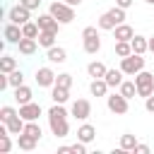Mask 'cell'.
Returning a JSON list of instances; mask_svg holds the SVG:
<instances>
[{
  "mask_svg": "<svg viewBox=\"0 0 154 154\" xmlns=\"http://www.w3.org/2000/svg\"><path fill=\"white\" fill-rule=\"evenodd\" d=\"M135 147H137V137H135V135H130V132L120 135V149H125V152H135Z\"/></svg>",
  "mask_w": 154,
  "mask_h": 154,
  "instance_id": "30",
  "label": "cell"
},
{
  "mask_svg": "<svg viewBox=\"0 0 154 154\" xmlns=\"http://www.w3.org/2000/svg\"><path fill=\"white\" fill-rule=\"evenodd\" d=\"M48 12H51L60 24H70V22H75V7H72V5H67L65 0H63V2H60V0L51 2Z\"/></svg>",
  "mask_w": 154,
  "mask_h": 154,
  "instance_id": "3",
  "label": "cell"
},
{
  "mask_svg": "<svg viewBox=\"0 0 154 154\" xmlns=\"http://www.w3.org/2000/svg\"><path fill=\"white\" fill-rule=\"evenodd\" d=\"M34 77H36V84H38V87H48V89H51V87L55 84V77H58V75L46 65V67H38Z\"/></svg>",
  "mask_w": 154,
  "mask_h": 154,
  "instance_id": "9",
  "label": "cell"
},
{
  "mask_svg": "<svg viewBox=\"0 0 154 154\" xmlns=\"http://www.w3.org/2000/svg\"><path fill=\"white\" fill-rule=\"evenodd\" d=\"M108 84H106V79L103 77H99V79H91V84H89V91H91V96H108Z\"/></svg>",
  "mask_w": 154,
  "mask_h": 154,
  "instance_id": "21",
  "label": "cell"
},
{
  "mask_svg": "<svg viewBox=\"0 0 154 154\" xmlns=\"http://www.w3.org/2000/svg\"><path fill=\"white\" fill-rule=\"evenodd\" d=\"M12 70H17V58H14V55H2V58H0V72L10 75Z\"/></svg>",
  "mask_w": 154,
  "mask_h": 154,
  "instance_id": "28",
  "label": "cell"
},
{
  "mask_svg": "<svg viewBox=\"0 0 154 154\" xmlns=\"http://www.w3.org/2000/svg\"><path fill=\"white\" fill-rule=\"evenodd\" d=\"M51 99H53V103H67V101H70V89L53 84V87H51Z\"/></svg>",
  "mask_w": 154,
  "mask_h": 154,
  "instance_id": "22",
  "label": "cell"
},
{
  "mask_svg": "<svg viewBox=\"0 0 154 154\" xmlns=\"http://www.w3.org/2000/svg\"><path fill=\"white\" fill-rule=\"evenodd\" d=\"M19 116H22L24 120H38V116H41V106L34 103V101H29V103L19 106Z\"/></svg>",
  "mask_w": 154,
  "mask_h": 154,
  "instance_id": "13",
  "label": "cell"
},
{
  "mask_svg": "<svg viewBox=\"0 0 154 154\" xmlns=\"http://www.w3.org/2000/svg\"><path fill=\"white\" fill-rule=\"evenodd\" d=\"M36 24L41 26V31H55V34H58V29H60V22H58V19H55L51 12H43V14H38Z\"/></svg>",
  "mask_w": 154,
  "mask_h": 154,
  "instance_id": "10",
  "label": "cell"
},
{
  "mask_svg": "<svg viewBox=\"0 0 154 154\" xmlns=\"http://www.w3.org/2000/svg\"><path fill=\"white\" fill-rule=\"evenodd\" d=\"M144 2H149V5H154V0H144Z\"/></svg>",
  "mask_w": 154,
  "mask_h": 154,
  "instance_id": "46",
  "label": "cell"
},
{
  "mask_svg": "<svg viewBox=\"0 0 154 154\" xmlns=\"http://www.w3.org/2000/svg\"><path fill=\"white\" fill-rule=\"evenodd\" d=\"M144 108H147V111H149V113H154V94H152V96H147V99H144Z\"/></svg>",
  "mask_w": 154,
  "mask_h": 154,
  "instance_id": "39",
  "label": "cell"
},
{
  "mask_svg": "<svg viewBox=\"0 0 154 154\" xmlns=\"http://www.w3.org/2000/svg\"><path fill=\"white\" fill-rule=\"evenodd\" d=\"M135 154H149V147H147V144H140V142H137V147H135Z\"/></svg>",
  "mask_w": 154,
  "mask_h": 154,
  "instance_id": "41",
  "label": "cell"
},
{
  "mask_svg": "<svg viewBox=\"0 0 154 154\" xmlns=\"http://www.w3.org/2000/svg\"><path fill=\"white\" fill-rule=\"evenodd\" d=\"M14 101H17L19 106H24V103L34 101V91H31V87H26V84L14 87Z\"/></svg>",
  "mask_w": 154,
  "mask_h": 154,
  "instance_id": "16",
  "label": "cell"
},
{
  "mask_svg": "<svg viewBox=\"0 0 154 154\" xmlns=\"http://www.w3.org/2000/svg\"><path fill=\"white\" fill-rule=\"evenodd\" d=\"M99 51H101V38H99V36H89V38H84V53L96 55Z\"/></svg>",
  "mask_w": 154,
  "mask_h": 154,
  "instance_id": "26",
  "label": "cell"
},
{
  "mask_svg": "<svg viewBox=\"0 0 154 154\" xmlns=\"http://www.w3.org/2000/svg\"><path fill=\"white\" fill-rule=\"evenodd\" d=\"M120 70H123L128 77H135L137 72L144 70V55H140V53H130L128 58H120Z\"/></svg>",
  "mask_w": 154,
  "mask_h": 154,
  "instance_id": "4",
  "label": "cell"
},
{
  "mask_svg": "<svg viewBox=\"0 0 154 154\" xmlns=\"http://www.w3.org/2000/svg\"><path fill=\"white\" fill-rule=\"evenodd\" d=\"M17 48H19L22 55H34L36 48H38V41L36 38H29V36H22V41L17 43Z\"/></svg>",
  "mask_w": 154,
  "mask_h": 154,
  "instance_id": "17",
  "label": "cell"
},
{
  "mask_svg": "<svg viewBox=\"0 0 154 154\" xmlns=\"http://www.w3.org/2000/svg\"><path fill=\"white\" fill-rule=\"evenodd\" d=\"M17 113H19V111H17L14 106H2V108H0V123H7V120H12Z\"/></svg>",
  "mask_w": 154,
  "mask_h": 154,
  "instance_id": "34",
  "label": "cell"
},
{
  "mask_svg": "<svg viewBox=\"0 0 154 154\" xmlns=\"http://www.w3.org/2000/svg\"><path fill=\"white\" fill-rule=\"evenodd\" d=\"M46 58H48V63L63 65V63L67 60V51H65L63 46H51V48H46Z\"/></svg>",
  "mask_w": 154,
  "mask_h": 154,
  "instance_id": "12",
  "label": "cell"
},
{
  "mask_svg": "<svg viewBox=\"0 0 154 154\" xmlns=\"http://www.w3.org/2000/svg\"><path fill=\"white\" fill-rule=\"evenodd\" d=\"M132 2H135V0H116V5H118V7H123V10L132 7Z\"/></svg>",
  "mask_w": 154,
  "mask_h": 154,
  "instance_id": "42",
  "label": "cell"
},
{
  "mask_svg": "<svg viewBox=\"0 0 154 154\" xmlns=\"http://www.w3.org/2000/svg\"><path fill=\"white\" fill-rule=\"evenodd\" d=\"M135 84H137V96L147 99V96L154 94V75L152 72H147V70L137 72L135 75Z\"/></svg>",
  "mask_w": 154,
  "mask_h": 154,
  "instance_id": "5",
  "label": "cell"
},
{
  "mask_svg": "<svg viewBox=\"0 0 154 154\" xmlns=\"http://www.w3.org/2000/svg\"><path fill=\"white\" fill-rule=\"evenodd\" d=\"M7 19L22 26V24H26V22L31 19V10H29V7H24V5L19 2V5H14V7H10V10H7Z\"/></svg>",
  "mask_w": 154,
  "mask_h": 154,
  "instance_id": "8",
  "label": "cell"
},
{
  "mask_svg": "<svg viewBox=\"0 0 154 154\" xmlns=\"http://www.w3.org/2000/svg\"><path fill=\"white\" fill-rule=\"evenodd\" d=\"M24 132H26V135H31V137H36V140H41V135H43V130H41L38 120H26Z\"/></svg>",
  "mask_w": 154,
  "mask_h": 154,
  "instance_id": "31",
  "label": "cell"
},
{
  "mask_svg": "<svg viewBox=\"0 0 154 154\" xmlns=\"http://www.w3.org/2000/svg\"><path fill=\"white\" fill-rule=\"evenodd\" d=\"M130 46H132V53H140V55L149 53V38H147V36L135 34V36L130 38Z\"/></svg>",
  "mask_w": 154,
  "mask_h": 154,
  "instance_id": "15",
  "label": "cell"
},
{
  "mask_svg": "<svg viewBox=\"0 0 154 154\" xmlns=\"http://www.w3.org/2000/svg\"><path fill=\"white\" fill-rule=\"evenodd\" d=\"M70 152H72V154H87V144L77 140L75 144H70Z\"/></svg>",
  "mask_w": 154,
  "mask_h": 154,
  "instance_id": "36",
  "label": "cell"
},
{
  "mask_svg": "<svg viewBox=\"0 0 154 154\" xmlns=\"http://www.w3.org/2000/svg\"><path fill=\"white\" fill-rule=\"evenodd\" d=\"M7 87H10V79H7V75L2 72V75H0V91H2V89H7Z\"/></svg>",
  "mask_w": 154,
  "mask_h": 154,
  "instance_id": "40",
  "label": "cell"
},
{
  "mask_svg": "<svg viewBox=\"0 0 154 154\" xmlns=\"http://www.w3.org/2000/svg\"><path fill=\"white\" fill-rule=\"evenodd\" d=\"M149 53H154V36H149Z\"/></svg>",
  "mask_w": 154,
  "mask_h": 154,
  "instance_id": "45",
  "label": "cell"
},
{
  "mask_svg": "<svg viewBox=\"0 0 154 154\" xmlns=\"http://www.w3.org/2000/svg\"><path fill=\"white\" fill-rule=\"evenodd\" d=\"M2 36H5V41H7V43H19L24 34H22V26H19V24L7 22V24H5V29H2Z\"/></svg>",
  "mask_w": 154,
  "mask_h": 154,
  "instance_id": "11",
  "label": "cell"
},
{
  "mask_svg": "<svg viewBox=\"0 0 154 154\" xmlns=\"http://www.w3.org/2000/svg\"><path fill=\"white\" fill-rule=\"evenodd\" d=\"M106 106H108L111 113H116V116H125L128 108H130V99H125L120 91H113V94L106 96Z\"/></svg>",
  "mask_w": 154,
  "mask_h": 154,
  "instance_id": "6",
  "label": "cell"
},
{
  "mask_svg": "<svg viewBox=\"0 0 154 154\" xmlns=\"http://www.w3.org/2000/svg\"><path fill=\"white\" fill-rule=\"evenodd\" d=\"M5 125H7V130H10V135H14V137H17L19 132H24V125H26V120H24V118H22V116L17 113V116H14L12 120H7Z\"/></svg>",
  "mask_w": 154,
  "mask_h": 154,
  "instance_id": "24",
  "label": "cell"
},
{
  "mask_svg": "<svg viewBox=\"0 0 154 154\" xmlns=\"http://www.w3.org/2000/svg\"><path fill=\"white\" fill-rule=\"evenodd\" d=\"M106 72H108V67L101 63V60H91L89 65H87V75L91 77V79H99V77H106Z\"/></svg>",
  "mask_w": 154,
  "mask_h": 154,
  "instance_id": "18",
  "label": "cell"
},
{
  "mask_svg": "<svg viewBox=\"0 0 154 154\" xmlns=\"http://www.w3.org/2000/svg\"><path fill=\"white\" fill-rule=\"evenodd\" d=\"M113 36H116V41H130V38L135 36V29L123 22V24H118V26L113 29Z\"/></svg>",
  "mask_w": 154,
  "mask_h": 154,
  "instance_id": "20",
  "label": "cell"
},
{
  "mask_svg": "<svg viewBox=\"0 0 154 154\" xmlns=\"http://www.w3.org/2000/svg\"><path fill=\"white\" fill-rule=\"evenodd\" d=\"M58 154H70V147H58Z\"/></svg>",
  "mask_w": 154,
  "mask_h": 154,
  "instance_id": "44",
  "label": "cell"
},
{
  "mask_svg": "<svg viewBox=\"0 0 154 154\" xmlns=\"http://www.w3.org/2000/svg\"><path fill=\"white\" fill-rule=\"evenodd\" d=\"M22 34L24 36H29V38H38V34H41V26L36 24V22H26V24H22Z\"/></svg>",
  "mask_w": 154,
  "mask_h": 154,
  "instance_id": "29",
  "label": "cell"
},
{
  "mask_svg": "<svg viewBox=\"0 0 154 154\" xmlns=\"http://www.w3.org/2000/svg\"><path fill=\"white\" fill-rule=\"evenodd\" d=\"M67 116H70V113L65 111V103H53V106L48 108V128H51V132H53L58 140H63V137L70 135Z\"/></svg>",
  "mask_w": 154,
  "mask_h": 154,
  "instance_id": "1",
  "label": "cell"
},
{
  "mask_svg": "<svg viewBox=\"0 0 154 154\" xmlns=\"http://www.w3.org/2000/svg\"><path fill=\"white\" fill-rule=\"evenodd\" d=\"M125 22V10L123 7H111L108 12H103L101 17H99V22H96V26L101 29V31H113L118 24H123Z\"/></svg>",
  "mask_w": 154,
  "mask_h": 154,
  "instance_id": "2",
  "label": "cell"
},
{
  "mask_svg": "<svg viewBox=\"0 0 154 154\" xmlns=\"http://www.w3.org/2000/svg\"><path fill=\"white\" fill-rule=\"evenodd\" d=\"M118 91H120L125 99H135V94H137V84H135V79H123V84L118 87Z\"/></svg>",
  "mask_w": 154,
  "mask_h": 154,
  "instance_id": "25",
  "label": "cell"
},
{
  "mask_svg": "<svg viewBox=\"0 0 154 154\" xmlns=\"http://www.w3.org/2000/svg\"><path fill=\"white\" fill-rule=\"evenodd\" d=\"M123 75H125V72H123L120 67H118V70H108L103 79H106V84H108L111 89H118V87L123 84Z\"/></svg>",
  "mask_w": 154,
  "mask_h": 154,
  "instance_id": "23",
  "label": "cell"
},
{
  "mask_svg": "<svg viewBox=\"0 0 154 154\" xmlns=\"http://www.w3.org/2000/svg\"><path fill=\"white\" fill-rule=\"evenodd\" d=\"M36 144H38L36 137H31V135H26V132H19V135H17V147H19V149H24V152H34Z\"/></svg>",
  "mask_w": 154,
  "mask_h": 154,
  "instance_id": "19",
  "label": "cell"
},
{
  "mask_svg": "<svg viewBox=\"0 0 154 154\" xmlns=\"http://www.w3.org/2000/svg\"><path fill=\"white\" fill-rule=\"evenodd\" d=\"M94 137H96V128H94L91 123H82V125L77 128V140H79V142L89 144V142H94Z\"/></svg>",
  "mask_w": 154,
  "mask_h": 154,
  "instance_id": "14",
  "label": "cell"
},
{
  "mask_svg": "<svg viewBox=\"0 0 154 154\" xmlns=\"http://www.w3.org/2000/svg\"><path fill=\"white\" fill-rule=\"evenodd\" d=\"M7 79H10V87H12V89H14V87H22V84H24V72L17 67V70H12V72L7 75Z\"/></svg>",
  "mask_w": 154,
  "mask_h": 154,
  "instance_id": "33",
  "label": "cell"
},
{
  "mask_svg": "<svg viewBox=\"0 0 154 154\" xmlns=\"http://www.w3.org/2000/svg\"><path fill=\"white\" fill-rule=\"evenodd\" d=\"M70 116L77 118V120H87L91 116V101L89 99H75L72 106H70Z\"/></svg>",
  "mask_w": 154,
  "mask_h": 154,
  "instance_id": "7",
  "label": "cell"
},
{
  "mask_svg": "<svg viewBox=\"0 0 154 154\" xmlns=\"http://www.w3.org/2000/svg\"><path fill=\"white\" fill-rule=\"evenodd\" d=\"M89 36H99V29L96 26H84L82 29V38H89Z\"/></svg>",
  "mask_w": 154,
  "mask_h": 154,
  "instance_id": "38",
  "label": "cell"
},
{
  "mask_svg": "<svg viewBox=\"0 0 154 154\" xmlns=\"http://www.w3.org/2000/svg\"><path fill=\"white\" fill-rule=\"evenodd\" d=\"M55 36H58L55 31H41L36 41H38L41 48H51V46H55Z\"/></svg>",
  "mask_w": 154,
  "mask_h": 154,
  "instance_id": "27",
  "label": "cell"
},
{
  "mask_svg": "<svg viewBox=\"0 0 154 154\" xmlns=\"http://www.w3.org/2000/svg\"><path fill=\"white\" fill-rule=\"evenodd\" d=\"M130 53H132L130 41H116V55H118V58H128Z\"/></svg>",
  "mask_w": 154,
  "mask_h": 154,
  "instance_id": "32",
  "label": "cell"
},
{
  "mask_svg": "<svg viewBox=\"0 0 154 154\" xmlns=\"http://www.w3.org/2000/svg\"><path fill=\"white\" fill-rule=\"evenodd\" d=\"M55 84H58V87H65V89H70V87H72V75H67V72H60V75L55 77Z\"/></svg>",
  "mask_w": 154,
  "mask_h": 154,
  "instance_id": "35",
  "label": "cell"
},
{
  "mask_svg": "<svg viewBox=\"0 0 154 154\" xmlns=\"http://www.w3.org/2000/svg\"><path fill=\"white\" fill-rule=\"evenodd\" d=\"M65 2H67V5H72V7H79V5H82V0H65Z\"/></svg>",
  "mask_w": 154,
  "mask_h": 154,
  "instance_id": "43",
  "label": "cell"
},
{
  "mask_svg": "<svg viewBox=\"0 0 154 154\" xmlns=\"http://www.w3.org/2000/svg\"><path fill=\"white\" fill-rule=\"evenodd\" d=\"M19 2H22L24 7H29V10L34 12V10H38V7H41V2H43V0H19Z\"/></svg>",
  "mask_w": 154,
  "mask_h": 154,
  "instance_id": "37",
  "label": "cell"
}]
</instances>
